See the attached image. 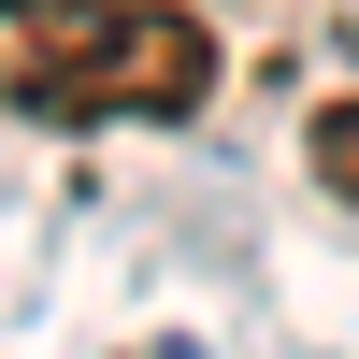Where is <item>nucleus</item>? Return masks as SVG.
Returning <instances> with one entry per match:
<instances>
[{
  "instance_id": "nucleus-1",
  "label": "nucleus",
  "mask_w": 359,
  "mask_h": 359,
  "mask_svg": "<svg viewBox=\"0 0 359 359\" xmlns=\"http://www.w3.org/2000/svg\"><path fill=\"white\" fill-rule=\"evenodd\" d=\"M216 101V29L187 0H0V115L101 130V115H172Z\"/></svg>"
},
{
  "instance_id": "nucleus-2",
  "label": "nucleus",
  "mask_w": 359,
  "mask_h": 359,
  "mask_svg": "<svg viewBox=\"0 0 359 359\" xmlns=\"http://www.w3.org/2000/svg\"><path fill=\"white\" fill-rule=\"evenodd\" d=\"M316 187L359 201V86H345V101H316Z\"/></svg>"
}]
</instances>
